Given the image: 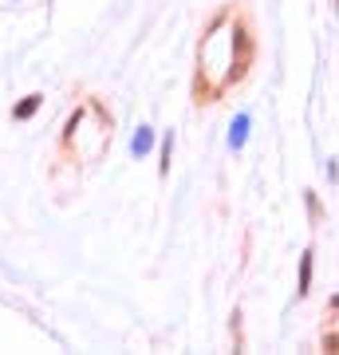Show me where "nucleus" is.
I'll use <instances>...</instances> for the list:
<instances>
[{
	"instance_id": "f257e3e1",
	"label": "nucleus",
	"mask_w": 339,
	"mask_h": 355,
	"mask_svg": "<svg viewBox=\"0 0 339 355\" xmlns=\"http://www.w3.org/2000/svg\"><path fill=\"white\" fill-rule=\"evenodd\" d=\"M245 130H249V119L241 114L237 123H233V135H229V142H233V146H241V142H245Z\"/></svg>"
},
{
	"instance_id": "f03ea898",
	"label": "nucleus",
	"mask_w": 339,
	"mask_h": 355,
	"mask_svg": "<svg viewBox=\"0 0 339 355\" xmlns=\"http://www.w3.org/2000/svg\"><path fill=\"white\" fill-rule=\"evenodd\" d=\"M154 146V139H150V130H139V135H134V154H146Z\"/></svg>"
},
{
	"instance_id": "7ed1b4c3",
	"label": "nucleus",
	"mask_w": 339,
	"mask_h": 355,
	"mask_svg": "<svg viewBox=\"0 0 339 355\" xmlns=\"http://www.w3.org/2000/svg\"><path fill=\"white\" fill-rule=\"evenodd\" d=\"M36 107H40V95H32V99H24V103H20V111H16V114H20V119H28V114L36 111Z\"/></svg>"
}]
</instances>
